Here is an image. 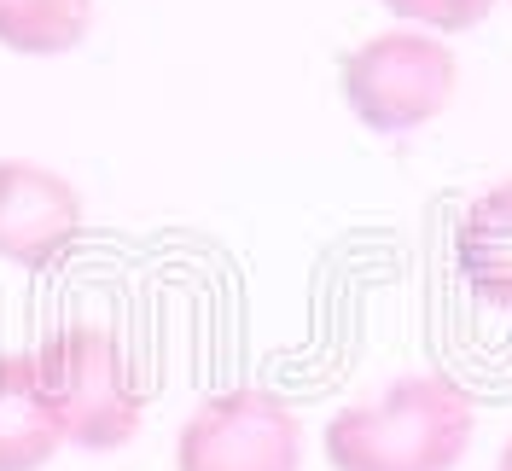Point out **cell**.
I'll list each match as a JSON object with an SVG mask.
<instances>
[{
    "label": "cell",
    "mask_w": 512,
    "mask_h": 471,
    "mask_svg": "<svg viewBox=\"0 0 512 471\" xmlns=\"http://www.w3.org/2000/svg\"><path fill=\"white\" fill-rule=\"evenodd\" d=\"M478 408L443 373H408L384 396L350 402L326 425L332 471H454L472 448Z\"/></svg>",
    "instance_id": "1"
},
{
    "label": "cell",
    "mask_w": 512,
    "mask_h": 471,
    "mask_svg": "<svg viewBox=\"0 0 512 471\" xmlns=\"http://www.w3.org/2000/svg\"><path fill=\"white\" fill-rule=\"evenodd\" d=\"M35 367L64 419V442H82L94 454L134 442L146 419V390L111 326H64L35 349Z\"/></svg>",
    "instance_id": "2"
},
{
    "label": "cell",
    "mask_w": 512,
    "mask_h": 471,
    "mask_svg": "<svg viewBox=\"0 0 512 471\" xmlns=\"http://www.w3.org/2000/svg\"><path fill=\"white\" fill-rule=\"evenodd\" d=\"M338 88L355 123L373 134H408L437 123L460 94V59L431 30H384L344 53Z\"/></svg>",
    "instance_id": "3"
},
{
    "label": "cell",
    "mask_w": 512,
    "mask_h": 471,
    "mask_svg": "<svg viewBox=\"0 0 512 471\" xmlns=\"http://www.w3.org/2000/svg\"><path fill=\"white\" fill-rule=\"evenodd\" d=\"M175 471H303V419L274 390H222L181 425Z\"/></svg>",
    "instance_id": "4"
},
{
    "label": "cell",
    "mask_w": 512,
    "mask_h": 471,
    "mask_svg": "<svg viewBox=\"0 0 512 471\" xmlns=\"http://www.w3.org/2000/svg\"><path fill=\"white\" fill-rule=\"evenodd\" d=\"M82 233V192L64 175L0 157V256L18 268H47L59 262Z\"/></svg>",
    "instance_id": "5"
},
{
    "label": "cell",
    "mask_w": 512,
    "mask_h": 471,
    "mask_svg": "<svg viewBox=\"0 0 512 471\" xmlns=\"http://www.w3.org/2000/svg\"><path fill=\"white\" fill-rule=\"evenodd\" d=\"M64 448V419L35 355H0V471H41Z\"/></svg>",
    "instance_id": "6"
},
{
    "label": "cell",
    "mask_w": 512,
    "mask_h": 471,
    "mask_svg": "<svg viewBox=\"0 0 512 471\" xmlns=\"http://www.w3.org/2000/svg\"><path fill=\"white\" fill-rule=\"evenodd\" d=\"M454 268L483 303L512 309V181H495L466 204L454 227Z\"/></svg>",
    "instance_id": "7"
},
{
    "label": "cell",
    "mask_w": 512,
    "mask_h": 471,
    "mask_svg": "<svg viewBox=\"0 0 512 471\" xmlns=\"http://www.w3.org/2000/svg\"><path fill=\"white\" fill-rule=\"evenodd\" d=\"M94 24V0H0V47L53 59L70 53Z\"/></svg>",
    "instance_id": "8"
},
{
    "label": "cell",
    "mask_w": 512,
    "mask_h": 471,
    "mask_svg": "<svg viewBox=\"0 0 512 471\" xmlns=\"http://www.w3.org/2000/svg\"><path fill=\"white\" fill-rule=\"evenodd\" d=\"M379 6H390L402 24H414V30H431V35L478 30L483 18L495 12V0H379Z\"/></svg>",
    "instance_id": "9"
},
{
    "label": "cell",
    "mask_w": 512,
    "mask_h": 471,
    "mask_svg": "<svg viewBox=\"0 0 512 471\" xmlns=\"http://www.w3.org/2000/svg\"><path fill=\"white\" fill-rule=\"evenodd\" d=\"M495 471H512V437H507V448H501V460H495Z\"/></svg>",
    "instance_id": "10"
}]
</instances>
